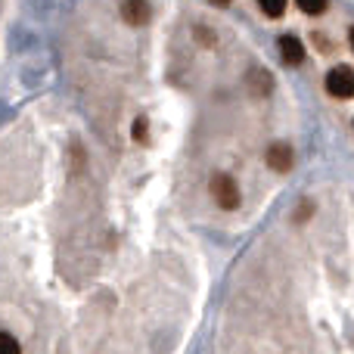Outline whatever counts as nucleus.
Instances as JSON below:
<instances>
[{
  "label": "nucleus",
  "instance_id": "nucleus-1",
  "mask_svg": "<svg viewBox=\"0 0 354 354\" xmlns=\"http://www.w3.org/2000/svg\"><path fill=\"white\" fill-rule=\"evenodd\" d=\"M208 187H212V196H214V202H218V208L233 212V208L239 205V187L230 174H214Z\"/></svg>",
  "mask_w": 354,
  "mask_h": 354
},
{
  "label": "nucleus",
  "instance_id": "nucleus-2",
  "mask_svg": "<svg viewBox=\"0 0 354 354\" xmlns=\"http://www.w3.org/2000/svg\"><path fill=\"white\" fill-rule=\"evenodd\" d=\"M326 91L336 100H351L354 97V68L348 66H336L326 75Z\"/></svg>",
  "mask_w": 354,
  "mask_h": 354
},
{
  "label": "nucleus",
  "instance_id": "nucleus-3",
  "mask_svg": "<svg viewBox=\"0 0 354 354\" xmlns=\"http://www.w3.org/2000/svg\"><path fill=\"white\" fill-rule=\"evenodd\" d=\"M292 162H295V153L289 143H270L268 147V168L286 174V171H292Z\"/></svg>",
  "mask_w": 354,
  "mask_h": 354
},
{
  "label": "nucleus",
  "instance_id": "nucleus-4",
  "mask_svg": "<svg viewBox=\"0 0 354 354\" xmlns=\"http://www.w3.org/2000/svg\"><path fill=\"white\" fill-rule=\"evenodd\" d=\"M245 87H249L252 97L264 100V97H270V91H274V78H270L268 68H252V72L245 75Z\"/></svg>",
  "mask_w": 354,
  "mask_h": 354
},
{
  "label": "nucleus",
  "instance_id": "nucleus-5",
  "mask_svg": "<svg viewBox=\"0 0 354 354\" xmlns=\"http://www.w3.org/2000/svg\"><path fill=\"white\" fill-rule=\"evenodd\" d=\"M280 56H283L286 66H301V59H305V47H301L299 37L283 35L280 37Z\"/></svg>",
  "mask_w": 354,
  "mask_h": 354
},
{
  "label": "nucleus",
  "instance_id": "nucleus-6",
  "mask_svg": "<svg viewBox=\"0 0 354 354\" xmlns=\"http://www.w3.org/2000/svg\"><path fill=\"white\" fill-rule=\"evenodd\" d=\"M149 3H122V16L128 25H143L149 19Z\"/></svg>",
  "mask_w": 354,
  "mask_h": 354
},
{
  "label": "nucleus",
  "instance_id": "nucleus-7",
  "mask_svg": "<svg viewBox=\"0 0 354 354\" xmlns=\"http://www.w3.org/2000/svg\"><path fill=\"white\" fill-rule=\"evenodd\" d=\"M261 12L270 19H280L283 12H286V3H283V0H261Z\"/></svg>",
  "mask_w": 354,
  "mask_h": 354
},
{
  "label": "nucleus",
  "instance_id": "nucleus-8",
  "mask_svg": "<svg viewBox=\"0 0 354 354\" xmlns=\"http://www.w3.org/2000/svg\"><path fill=\"white\" fill-rule=\"evenodd\" d=\"M0 354H22V345L10 333H0Z\"/></svg>",
  "mask_w": 354,
  "mask_h": 354
},
{
  "label": "nucleus",
  "instance_id": "nucleus-9",
  "mask_svg": "<svg viewBox=\"0 0 354 354\" xmlns=\"http://www.w3.org/2000/svg\"><path fill=\"white\" fill-rule=\"evenodd\" d=\"M193 37L202 44V47H214V41H218V37H214L205 25H193Z\"/></svg>",
  "mask_w": 354,
  "mask_h": 354
},
{
  "label": "nucleus",
  "instance_id": "nucleus-10",
  "mask_svg": "<svg viewBox=\"0 0 354 354\" xmlns=\"http://www.w3.org/2000/svg\"><path fill=\"white\" fill-rule=\"evenodd\" d=\"M299 10L308 12V16H320V12H326V3H324V0H317V3H314V0H301Z\"/></svg>",
  "mask_w": 354,
  "mask_h": 354
},
{
  "label": "nucleus",
  "instance_id": "nucleus-11",
  "mask_svg": "<svg viewBox=\"0 0 354 354\" xmlns=\"http://www.w3.org/2000/svg\"><path fill=\"white\" fill-rule=\"evenodd\" d=\"M147 131H149V128H147V118H137L134 128H131V137L140 143V140H147Z\"/></svg>",
  "mask_w": 354,
  "mask_h": 354
},
{
  "label": "nucleus",
  "instance_id": "nucleus-12",
  "mask_svg": "<svg viewBox=\"0 0 354 354\" xmlns=\"http://www.w3.org/2000/svg\"><path fill=\"white\" fill-rule=\"evenodd\" d=\"M311 214H314V202H311V199H305V202L299 205V212H295V221L301 224V221H308Z\"/></svg>",
  "mask_w": 354,
  "mask_h": 354
},
{
  "label": "nucleus",
  "instance_id": "nucleus-13",
  "mask_svg": "<svg viewBox=\"0 0 354 354\" xmlns=\"http://www.w3.org/2000/svg\"><path fill=\"white\" fill-rule=\"evenodd\" d=\"M348 37H351V47H354V28H351V31H348Z\"/></svg>",
  "mask_w": 354,
  "mask_h": 354
}]
</instances>
